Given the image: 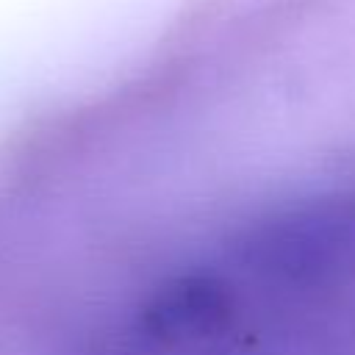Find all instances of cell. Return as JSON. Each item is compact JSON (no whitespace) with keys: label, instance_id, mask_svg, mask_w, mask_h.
Here are the masks:
<instances>
[{"label":"cell","instance_id":"1","mask_svg":"<svg viewBox=\"0 0 355 355\" xmlns=\"http://www.w3.org/2000/svg\"><path fill=\"white\" fill-rule=\"evenodd\" d=\"M355 241L352 208L322 202L300 208L280 222L258 230L247 247V258L277 277H311L336 263Z\"/></svg>","mask_w":355,"mask_h":355},{"label":"cell","instance_id":"2","mask_svg":"<svg viewBox=\"0 0 355 355\" xmlns=\"http://www.w3.org/2000/svg\"><path fill=\"white\" fill-rule=\"evenodd\" d=\"M236 311V294L216 275L189 272L158 286L141 311L144 330L166 344L222 333Z\"/></svg>","mask_w":355,"mask_h":355}]
</instances>
